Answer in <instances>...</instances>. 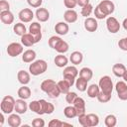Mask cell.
Listing matches in <instances>:
<instances>
[{
	"label": "cell",
	"mask_w": 127,
	"mask_h": 127,
	"mask_svg": "<svg viewBox=\"0 0 127 127\" xmlns=\"http://www.w3.org/2000/svg\"><path fill=\"white\" fill-rule=\"evenodd\" d=\"M48 68V64L44 60H37L34 61L29 65V71L32 75H40L44 73Z\"/></svg>",
	"instance_id": "obj_1"
},
{
	"label": "cell",
	"mask_w": 127,
	"mask_h": 127,
	"mask_svg": "<svg viewBox=\"0 0 127 127\" xmlns=\"http://www.w3.org/2000/svg\"><path fill=\"white\" fill-rule=\"evenodd\" d=\"M15 102H16V100L13 98V96H11V95L4 96L2 98V101L0 104L1 111L4 114H11L15 110Z\"/></svg>",
	"instance_id": "obj_2"
},
{
	"label": "cell",
	"mask_w": 127,
	"mask_h": 127,
	"mask_svg": "<svg viewBox=\"0 0 127 127\" xmlns=\"http://www.w3.org/2000/svg\"><path fill=\"white\" fill-rule=\"evenodd\" d=\"M79 74V71L78 69L73 66V65H70V66H66L64 71H63V75H64V79H65L69 84L70 86H72L74 83H75V78L76 76Z\"/></svg>",
	"instance_id": "obj_3"
},
{
	"label": "cell",
	"mask_w": 127,
	"mask_h": 127,
	"mask_svg": "<svg viewBox=\"0 0 127 127\" xmlns=\"http://www.w3.org/2000/svg\"><path fill=\"white\" fill-rule=\"evenodd\" d=\"M98 85H99L101 91L112 93V90H113V87L114 86H113V82H112V79H111L110 76H108V75L101 76L100 79H99Z\"/></svg>",
	"instance_id": "obj_4"
},
{
	"label": "cell",
	"mask_w": 127,
	"mask_h": 127,
	"mask_svg": "<svg viewBox=\"0 0 127 127\" xmlns=\"http://www.w3.org/2000/svg\"><path fill=\"white\" fill-rule=\"evenodd\" d=\"M106 28H107L108 32L115 34V33L119 32V30H120V23L118 22V20L115 17L109 16L106 19Z\"/></svg>",
	"instance_id": "obj_5"
},
{
	"label": "cell",
	"mask_w": 127,
	"mask_h": 127,
	"mask_svg": "<svg viewBox=\"0 0 127 127\" xmlns=\"http://www.w3.org/2000/svg\"><path fill=\"white\" fill-rule=\"evenodd\" d=\"M7 54L10 57H17L23 54V45L20 43H11L7 47Z\"/></svg>",
	"instance_id": "obj_6"
},
{
	"label": "cell",
	"mask_w": 127,
	"mask_h": 127,
	"mask_svg": "<svg viewBox=\"0 0 127 127\" xmlns=\"http://www.w3.org/2000/svg\"><path fill=\"white\" fill-rule=\"evenodd\" d=\"M98 6L100 7V9L102 10V12H103L106 16L111 15V14L114 12V10H115V5H114V3H113L112 1H110V0H102V1L98 4Z\"/></svg>",
	"instance_id": "obj_7"
},
{
	"label": "cell",
	"mask_w": 127,
	"mask_h": 127,
	"mask_svg": "<svg viewBox=\"0 0 127 127\" xmlns=\"http://www.w3.org/2000/svg\"><path fill=\"white\" fill-rule=\"evenodd\" d=\"M115 89L118 98L121 100H127V84L126 81H118L115 85Z\"/></svg>",
	"instance_id": "obj_8"
},
{
	"label": "cell",
	"mask_w": 127,
	"mask_h": 127,
	"mask_svg": "<svg viewBox=\"0 0 127 127\" xmlns=\"http://www.w3.org/2000/svg\"><path fill=\"white\" fill-rule=\"evenodd\" d=\"M18 17L21 20V22H23V23H29V22H31L33 20L34 13H33V11L30 8H24V9H22L19 12Z\"/></svg>",
	"instance_id": "obj_9"
},
{
	"label": "cell",
	"mask_w": 127,
	"mask_h": 127,
	"mask_svg": "<svg viewBox=\"0 0 127 127\" xmlns=\"http://www.w3.org/2000/svg\"><path fill=\"white\" fill-rule=\"evenodd\" d=\"M72 105H73V106L75 107V109H76L77 116H79V115L85 113V110H86V109H85V101H84V99H83L82 97L77 96V97L75 98V100H74V102H73Z\"/></svg>",
	"instance_id": "obj_10"
},
{
	"label": "cell",
	"mask_w": 127,
	"mask_h": 127,
	"mask_svg": "<svg viewBox=\"0 0 127 127\" xmlns=\"http://www.w3.org/2000/svg\"><path fill=\"white\" fill-rule=\"evenodd\" d=\"M98 28V23L96 19L92 17H87L84 21V29L87 32H95Z\"/></svg>",
	"instance_id": "obj_11"
},
{
	"label": "cell",
	"mask_w": 127,
	"mask_h": 127,
	"mask_svg": "<svg viewBox=\"0 0 127 127\" xmlns=\"http://www.w3.org/2000/svg\"><path fill=\"white\" fill-rule=\"evenodd\" d=\"M0 20L5 25H10L14 22V15L10 10L0 12Z\"/></svg>",
	"instance_id": "obj_12"
},
{
	"label": "cell",
	"mask_w": 127,
	"mask_h": 127,
	"mask_svg": "<svg viewBox=\"0 0 127 127\" xmlns=\"http://www.w3.org/2000/svg\"><path fill=\"white\" fill-rule=\"evenodd\" d=\"M28 107L29 106L27 105V102L25 101V99L19 98L15 102V111L18 114H24V113H26Z\"/></svg>",
	"instance_id": "obj_13"
},
{
	"label": "cell",
	"mask_w": 127,
	"mask_h": 127,
	"mask_svg": "<svg viewBox=\"0 0 127 127\" xmlns=\"http://www.w3.org/2000/svg\"><path fill=\"white\" fill-rule=\"evenodd\" d=\"M68 30H69V27L66 22H59L55 26V31L60 36L66 35L68 33Z\"/></svg>",
	"instance_id": "obj_14"
},
{
	"label": "cell",
	"mask_w": 127,
	"mask_h": 127,
	"mask_svg": "<svg viewBox=\"0 0 127 127\" xmlns=\"http://www.w3.org/2000/svg\"><path fill=\"white\" fill-rule=\"evenodd\" d=\"M77 13L76 11H74L73 9H67L64 13V19L66 23H74L77 20Z\"/></svg>",
	"instance_id": "obj_15"
},
{
	"label": "cell",
	"mask_w": 127,
	"mask_h": 127,
	"mask_svg": "<svg viewBox=\"0 0 127 127\" xmlns=\"http://www.w3.org/2000/svg\"><path fill=\"white\" fill-rule=\"evenodd\" d=\"M21 44L25 47H32L36 44V41L31 33H26L23 36H21Z\"/></svg>",
	"instance_id": "obj_16"
},
{
	"label": "cell",
	"mask_w": 127,
	"mask_h": 127,
	"mask_svg": "<svg viewBox=\"0 0 127 127\" xmlns=\"http://www.w3.org/2000/svg\"><path fill=\"white\" fill-rule=\"evenodd\" d=\"M36 17L40 22H47L50 18V12L46 8H38L36 11Z\"/></svg>",
	"instance_id": "obj_17"
},
{
	"label": "cell",
	"mask_w": 127,
	"mask_h": 127,
	"mask_svg": "<svg viewBox=\"0 0 127 127\" xmlns=\"http://www.w3.org/2000/svg\"><path fill=\"white\" fill-rule=\"evenodd\" d=\"M17 78H18V81L21 84L26 85V84H28L30 82V78L31 77H30V73L28 71H26L24 69H21L17 73Z\"/></svg>",
	"instance_id": "obj_18"
},
{
	"label": "cell",
	"mask_w": 127,
	"mask_h": 127,
	"mask_svg": "<svg viewBox=\"0 0 127 127\" xmlns=\"http://www.w3.org/2000/svg\"><path fill=\"white\" fill-rule=\"evenodd\" d=\"M126 69L127 68H126V66L123 64H115L112 66V72L117 77H123Z\"/></svg>",
	"instance_id": "obj_19"
},
{
	"label": "cell",
	"mask_w": 127,
	"mask_h": 127,
	"mask_svg": "<svg viewBox=\"0 0 127 127\" xmlns=\"http://www.w3.org/2000/svg\"><path fill=\"white\" fill-rule=\"evenodd\" d=\"M68 49H69L68 44H67L65 41H64L63 39H61V40L56 44V46H55V48H54V50H56L59 54H64V53H66V52L68 51Z\"/></svg>",
	"instance_id": "obj_20"
},
{
	"label": "cell",
	"mask_w": 127,
	"mask_h": 127,
	"mask_svg": "<svg viewBox=\"0 0 127 127\" xmlns=\"http://www.w3.org/2000/svg\"><path fill=\"white\" fill-rule=\"evenodd\" d=\"M36 59V52L34 50H27L22 54V61L24 63H33Z\"/></svg>",
	"instance_id": "obj_21"
},
{
	"label": "cell",
	"mask_w": 127,
	"mask_h": 127,
	"mask_svg": "<svg viewBox=\"0 0 127 127\" xmlns=\"http://www.w3.org/2000/svg\"><path fill=\"white\" fill-rule=\"evenodd\" d=\"M8 125L10 127H19L21 125V117L18 114H10L8 116Z\"/></svg>",
	"instance_id": "obj_22"
},
{
	"label": "cell",
	"mask_w": 127,
	"mask_h": 127,
	"mask_svg": "<svg viewBox=\"0 0 127 127\" xmlns=\"http://www.w3.org/2000/svg\"><path fill=\"white\" fill-rule=\"evenodd\" d=\"M29 108L31 111L39 114V115H42L44 114L43 112V109H42V104L40 102V100H33L32 102L29 103Z\"/></svg>",
	"instance_id": "obj_23"
},
{
	"label": "cell",
	"mask_w": 127,
	"mask_h": 127,
	"mask_svg": "<svg viewBox=\"0 0 127 127\" xmlns=\"http://www.w3.org/2000/svg\"><path fill=\"white\" fill-rule=\"evenodd\" d=\"M40 102L42 104V109L44 114H52L55 110V106L53 103H50L48 101H46L45 99H40Z\"/></svg>",
	"instance_id": "obj_24"
},
{
	"label": "cell",
	"mask_w": 127,
	"mask_h": 127,
	"mask_svg": "<svg viewBox=\"0 0 127 127\" xmlns=\"http://www.w3.org/2000/svg\"><path fill=\"white\" fill-rule=\"evenodd\" d=\"M54 62H55L56 65L58 67H64V66H65L67 64L68 60H67V58L65 56H64V54H59L58 56H56Z\"/></svg>",
	"instance_id": "obj_25"
},
{
	"label": "cell",
	"mask_w": 127,
	"mask_h": 127,
	"mask_svg": "<svg viewBox=\"0 0 127 127\" xmlns=\"http://www.w3.org/2000/svg\"><path fill=\"white\" fill-rule=\"evenodd\" d=\"M100 92V87L99 85L93 83V84H90L88 87H87V95L88 97L90 98H95L97 97V95L99 94Z\"/></svg>",
	"instance_id": "obj_26"
},
{
	"label": "cell",
	"mask_w": 127,
	"mask_h": 127,
	"mask_svg": "<svg viewBox=\"0 0 127 127\" xmlns=\"http://www.w3.org/2000/svg\"><path fill=\"white\" fill-rule=\"evenodd\" d=\"M82 60H83V55L80 52H78V51L72 52L71 55H70V57H69V61L71 62V64H73L75 65L76 64H79L82 62Z\"/></svg>",
	"instance_id": "obj_27"
},
{
	"label": "cell",
	"mask_w": 127,
	"mask_h": 127,
	"mask_svg": "<svg viewBox=\"0 0 127 127\" xmlns=\"http://www.w3.org/2000/svg\"><path fill=\"white\" fill-rule=\"evenodd\" d=\"M18 96L19 98H22V99H28L30 96H31V89L27 86V85H23L21 86L19 89H18Z\"/></svg>",
	"instance_id": "obj_28"
},
{
	"label": "cell",
	"mask_w": 127,
	"mask_h": 127,
	"mask_svg": "<svg viewBox=\"0 0 127 127\" xmlns=\"http://www.w3.org/2000/svg\"><path fill=\"white\" fill-rule=\"evenodd\" d=\"M64 116H65L66 118H69V119L74 118V117L77 116L76 109H75V107H74L72 104L66 106V107L64 109Z\"/></svg>",
	"instance_id": "obj_29"
},
{
	"label": "cell",
	"mask_w": 127,
	"mask_h": 127,
	"mask_svg": "<svg viewBox=\"0 0 127 127\" xmlns=\"http://www.w3.org/2000/svg\"><path fill=\"white\" fill-rule=\"evenodd\" d=\"M79 76L82 77V78H84V79H86L87 81H89L92 78V76H93V71L89 67H86V66L85 67H82L79 70Z\"/></svg>",
	"instance_id": "obj_30"
},
{
	"label": "cell",
	"mask_w": 127,
	"mask_h": 127,
	"mask_svg": "<svg viewBox=\"0 0 127 127\" xmlns=\"http://www.w3.org/2000/svg\"><path fill=\"white\" fill-rule=\"evenodd\" d=\"M87 80L86 79H84V78H82V77H78L76 80H75V86H76V89L77 90H79V91H81V92H83V91H85L86 89H87Z\"/></svg>",
	"instance_id": "obj_31"
},
{
	"label": "cell",
	"mask_w": 127,
	"mask_h": 127,
	"mask_svg": "<svg viewBox=\"0 0 127 127\" xmlns=\"http://www.w3.org/2000/svg\"><path fill=\"white\" fill-rule=\"evenodd\" d=\"M13 31L16 35L18 36H23L24 34H26V26L23 22L20 23H16L13 27Z\"/></svg>",
	"instance_id": "obj_32"
},
{
	"label": "cell",
	"mask_w": 127,
	"mask_h": 127,
	"mask_svg": "<svg viewBox=\"0 0 127 127\" xmlns=\"http://www.w3.org/2000/svg\"><path fill=\"white\" fill-rule=\"evenodd\" d=\"M57 83H56V81L55 80H53V79H46V80H44L42 83H41V89H42V91H44V92H48L54 85H56Z\"/></svg>",
	"instance_id": "obj_33"
},
{
	"label": "cell",
	"mask_w": 127,
	"mask_h": 127,
	"mask_svg": "<svg viewBox=\"0 0 127 127\" xmlns=\"http://www.w3.org/2000/svg\"><path fill=\"white\" fill-rule=\"evenodd\" d=\"M104 124L106 127H114L117 124V118L113 114H108L104 119Z\"/></svg>",
	"instance_id": "obj_34"
},
{
	"label": "cell",
	"mask_w": 127,
	"mask_h": 127,
	"mask_svg": "<svg viewBox=\"0 0 127 127\" xmlns=\"http://www.w3.org/2000/svg\"><path fill=\"white\" fill-rule=\"evenodd\" d=\"M87 120H88V126L89 127H95L99 124V117L94 113L87 114Z\"/></svg>",
	"instance_id": "obj_35"
},
{
	"label": "cell",
	"mask_w": 127,
	"mask_h": 127,
	"mask_svg": "<svg viewBox=\"0 0 127 127\" xmlns=\"http://www.w3.org/2000/svg\"><path fill=\"white\" fill-rule=\"evenodd\" d=\"M58 85L60 87V90L62 93H64L66 94L68 91H69V88H70V84L65 80V79H62L58 82Z\"/></svg>",
	"instance_id": "obj_36"
},
{
	"label": "cell",
	"mask_w": 127,
	"mask_h": 127,
	"mask_svg": "<svg viewBox=\"0 0 127 127\" xmlns=\"http://www.w3.org/2000/svg\"><path fill=\"white\" fill-rule=\"evenodd\" d=\"M61 93H62V92H61V90H60V87H59L58 83H57L56 85H54V86L47 92V94H48L49 97H51V98H58Z\"/></svg>",
	"instance_id": "obj_37"
},
{
	"label": "cell",
	"mask_w": 127,
	"mask_h": 127,
	"mask_svg": "<svg viewBox=\"0 0 127 127\" xmlns=\"http://www.w3.org/2000/svg\"><path fill=\"white\" fill-rule=\"evenodd\" d=\"M97 100L101 103H106L108 102L110 99H111V93H108V92H104V91H101L99 92V94L97 95Z\"/></svg>",
	"instance_id": "obj_38"
},
{
	"label": "cell",
	"mask_w": 127,
	"mask_h": 127,
	"mask_svg": "<svg viewBox=\"0 0 127 127\" xmlns=\"http://www.w3.org/2000/svg\"><path fill=\"white\" fill-rule=\"evenodd\" d=\"M41 30H42V27L38 22H33L29 27V33H31L32 35H37L42 33Z\"/></svg>",
	"instance_id": "obj_39"
},
{
	"label": "cell",
	"mask_w": 127,
	"mask_h": 127,
	"mask_svg": "<svg viewBox=\"0 0 127 127\" xmlns=\"http://www.w3.org/2000/svg\"><path fill=\"white\" fill-rule=\"evenodd\" d=\"M92 11H93V6H92L90 3H88V4H86L85 6H83V7L81 8L80 14H81V16L87 18L88 16H90V14L92 13Z\"/></svg>",
	"instance_id": "obj_40"
},
{
	"label": "cell",
	"mask_w": 127,
	"mask_h": 127,
	"mask_svg": "<svg viewBox=\"0 0 127 127\" xmlns=\"http://www.w3.org/2000/svg\"><path fill=\"white\" fill-rule=\"evenodd\" d=\"M77 97V94L73 91H68L65 95V101L68 103V104H73L75 98Z\"/></svg>",
	"instance_id": "obj_41"
},
{
	"label": "cell",
	"mask_w": 127,
	"mask_h": 127,
	"mask_svg": "<svg viewBox=\"0 0 127 127\" xmlns=\"http://www.w3.org/2000/svg\"><path fill=\"white\" fill-rule=\"evenodd\" d=\"M94 16H95V18L96 19H99V20H102V19H104V18H106L107 16L102 12V10L100 9V7L97 5L96 7H95V9H94Z\"/></svg>",
	"instance_id": "obj_42"
},
{
	"label": "cell",
	"mask_w": 127,
	"mask_h": 127,
	"mask_svg": "<svg viewBox=\"0 0 127 127\" xmlns=\"http://www.w3.org/2000/svg\"><path fill=\"white\" fill-rule=\"evenodd\" d=\"M78 117V123L83 127H89L88 126V120H87V114H81Z\"/></svg>",
	"instance_id": "obj_43"
},
{
	"label": "cell",
	"mask_w": 127,
	"mask_h": 127,
	"mask_svg": "<svg viewBox=\"0 0 127 127\" xmlns=\"http://www.w3.org/2000/svg\"><path fill=\"white\" fill-rule=\"evenodd\" d=\"M64 5L67 9H73L77 5V1L76 0H64Z\"/></svg>",
	"instance_id": "obj_44"
},
{
	"label": "cell",
	"mask_w": 127,
	"mask_h": 127,
	"mask_svg": "<svg viewBox=\"0 0 127 127\" xmlns=\"http://www.w3.org/2000/svg\"><path fill=\"white\" fill-rule=\"evenodd\" d=\"M61 39H62V38L59 37V36H52V37L49 39V46H50L52 49H54L55 46H56V44H57Z\"/></svg>",
	"instance_id": "obj_45"
},
{
	"label": "cell",
	"mask_w": 127,
	"mask_h": 127,
	"mask_svg": "<svg viewBox=\"0 0 127 127\" xmlns=\"http://www.w3.org/2000/svg\"><path fill=\"white\" fill-rule=\"evenodd\" d=\"M32 126L33 127H44L45 126V121L42 118H35L32 121Z\"/></svg>",
	"instance_id": "obj_46"
},
{
	"label": "cell",
	"mask_w": 127,
	"mask_h": 127,
	"mask_svg": "<svg viewBox=\"0 0 127 127\" xmlns=\"http://www.w3.org/2000/svg\"><path fill=\"white\" fill-rule=\"evenodd\" d=\"M118 47H119L122 51H126V52H127V37L122 38L121 40H119V42H118Z\"/></svg>",
	"instance_id": "obj_47"
},
{
	"label": "cell",
	"mask_w": 127,
	"mask_h": 127,
	"mask_svg": "<svg viewBox=\"0 0 127 127\" xmlns=\"http://www.w3.org/2000/svg\"><path fill=\"white\" fill-rule=\"evenodd\" d=\"M27 2H28V4L31 7H33V8H39L42 5L43 0H27Z\"/></svg>",
	"instance_id": "obj_48"
},
{
	"label": "cell",
	"mask_w": 127,
	"mask_h": 127,
	"mask_svg": "<svg viewBox=\"0 0 127 127\" xmlns=\"http://www.w3.org/2000/svg\"><path fill=\"white\" fill-rule=\"evenodd\" d=\"M48 125H49L50 127H62L63 121H61V120H59V119H52V120L48 123Z\"/></svg>",
	"instance_id": "obj_49"
},
{
	"label": "cell",
	"mask_w": 127,
	"mask_h": 127,
	"mask_svg": "<svg viewBox=\"0 0 127 127\" xmlns=\"http://www.w3.org/2000/svg\"><path fill=\"white\" fill-rule=\"evenodd\" d=\"M10 9V4L6 0H1L0 1V10L1 11H6Z\"/></svg>",
	"instance_id": "obj_50"
},
{
	"label": "cell",
	"mask_w": 127,
	"mask_h": 127,
	"mask_svg": "<svg viewBox=\"0 0 127 127\" xmlns=\"http://www.w3.org/2000/svg\"><path fill=\"white\" fill-rule=\"evenodd\" d=\"M76 1H77V5L80 7H83L89 3V0H76Z\"/></svg>",
	"instance_id": "obj_51"
},
{
	"label": "cell",
	"mask_w": 127,
	"mask_h": 127,
	"mask_svg": "<svg viewBox=\"0 0 127 127\" xmlns=\"http://www.w3.org/2000/svg\"><path fill=\"white\" fill-rule=\"evenodd\" d=\"M3 123H4V113L2 112V113L0 114V126H2Z\"/></svg>",
	"instance_id": "obj_52"
},
{
	"label": "cell",
	"mask_w": 127,
	"mask_h": 127,
	"mask_svg": "<svg viewBox=\"0 0 127 127\" xmlns=\"http://www.w3.org/2000/svg\"><path fill=\"white\" fill-rule=\"evenodd\" d=\"M122 26H123V28L127 31V18H125V19L123 20V22H122Z\"/></svg>",
	"instance_id": "obj_53"
},
{
	"label": "cell",
	"mask_w": 127,
	"mask_h": 127,
	"mask_svg": "<svg viewBox=\"0 0 127 127\" xmlns=\"http://www.w3.org/2000/svg\"><path fill=\"white\" fill-rule=\"evenodd\" d=\"M123 79H124V81L127 82V69H126V71H125V73H124V75H123Z\"/></svg>",
	"instance_id": "obj_54"
},
{
	"label": "cell",
	"mask_w": 127,
	"mask_h": 127,
	"mask_svg": "<svg viewBox=\"0 0 127 127\" xmlns=\"http://www.w3.org/2000/svg\"><path fill=\"white\" fill-rule=\"evenodd\" d=\"M63 126H72L71 124H69V123H65V122H63V125H62V127Z\"/></svg>",
	"instance_id": "obj_55"
}]
</instances>
